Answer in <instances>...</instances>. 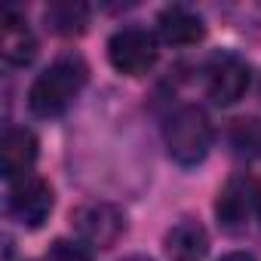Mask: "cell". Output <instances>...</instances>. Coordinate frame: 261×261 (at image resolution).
<instances>
[{
	"label": "cell",
	"instance_id": "1",
	"mask_svg": "<svg viewBox=\"0 0 261 261\" xmlns=\"http://www.w3.org/2000/svg\"><path fill=\"white\" fill-rule=\"evenodd\" d=\"M86 80H89V68H86L83 56L62 53L31 83V89H28V111L34 117H43V120L62 117L74 105V98L83 92Z\"/></svg>",
	"mask_w": 261,
	"mask_h": 261
},
{
	"label": "cell",
	"instance_id": "2",
	"mask_svg": "<svg viewBox=\"0 0 261 261\" xmlns=\"http://www.w3.org/2000/svg\"><path fill=\"white\" fill-rule=\"evenodd\" d=\"M163 139H166V151L178 166H197L206 160L209 148H212V123L206 117L203 108L197 105H181L172 111V117L166 120L163 129Z\"/></svg>",
	"mask_w": 261,
	"mask_h": 261
},
{
	"label": "cell",
	"instance_id": "3",
	"mask_svg": "<svg viewBox=\"0 0 261 261\" xmlns=\"http://www.w3.org/2000/svg\"><path fill=\"white\" fill-rule=\"evenodd\" d=\"M249 80H252L249 62L243 56L230 53V49H221V53L209 56V62L203 65V89L221 108L240 101L249 89Z\"/></svg>",
	"mask_w": 261,
	"mask_h": 261
},
{
	"label": "cell",
	"instance_id": "4",
	"mask_svg": "<svg viewBox=\"0 0 261 261\" xmlns=\"http://www.w3.org/2000/svg\"><path fill=\"white\" fill-rule=\"evenodd\" d=\"M71 227L89 249H111L126 230V218L114 203L86 200L71 212Z\"/></svg>",
	"mask_w": 261,
	"mask_h": 261
},
{
	"label": "cell",
	"instance_id": "5",
	"mask_svg": "<svg viewBox=\"0 0 261 261\" xmlns=\"http://www.w3.org/2000/svg\"><path fill=\"white\" fill-rule=\"evenodd\" d=\"M108 59H111L114 71H120L126 77H142L157 65V37L139 25L120 28L108 40Z\"/></svg>",
	"mask_w": 261,
	"mask_h": 261
},
{
	"label": "cell",
	"instance_id": "6",
	"mask_svg": "<svg viewBox=\"0 0 261 261\" xmlns=\"http://www.w3.org/2000/svg\"><path fill=\"white\" fill-rule=\"evenodd\" d=\"M53 212V188L37 178V175H25L19 181H10V191H7V215L28 227V230H37Z\"/></svg>",
	"mask_w": 261,
	"mask_h": 261
},
{
	"label": "cell",
	"instance_id": "7",
	"mask_svg": "<svg viewBox=\"0 0 261 261\" xmlns=\"http://www.w3.org/2000/svg\"><path fill=\"white\" fill-rule=\"evenodd\" d=\"M0 25H4V28H0V56H4V62L13 65V68L31 65L34 56H37V37L28 28L25 16L16 7H7Z\"/></svg>",
	"mask_w": 261,
	"mask_h": 261
},
{
	"label": "cell",
	"instance_id": "8",
	"mask_svg": "<svg viewBox=\"0 0 261 261\" xmlns=\"http://www.w3.org/2000/svg\"><path fill=\"white\" fill-rule=\"evenodd\" d=\"M255 188L246 181V178H230L221 191H218V200H215V215H218V224L230 233L243 230L246 221H249V212L255 206Z\"/></svg>",
	"mask_w": 261,
	"mask_h": 261
},
{
	"label": "cell",
	"instance_id": "9",
	"mask_svg": "<svg viewBox=\"0 0 261 261\" xmlns=\"http://www.w3.org/2000/svg\"><path fill=\"white\" fill-rule=\"evenodd\" d=\"M157 34L169 46H194V43L203 40L206 25L194 10H188L181 4H172V7H163L160 16H157Z\"/></svg>",
	"mask_w": 261,
	"mask_h": 261
},
{
	"label": "cell",
	"instance_id": "10",
	"mask_svg": "<svg viewBox=\"0 0 261 261\" xmlns=\"http://www.w3.org/2000/svg\"><path fill=\"white\" fill-rule=\"evenodd\" d=\"M4 178L7 181H19L25 175H31V166L37 160V136L25 126H13L4 136Z\"/></svg>",
	"mask_w": 261,
	"mask_h": 261
},
{
	"label": "cell",
	"instance_id": "11",
	"mask_svg": "<svg viewBox=\"0 0 261 261\" xmlns=\"http://www.w3.org/2000/svg\"><path fill=\"white\" fill-rule=\"evenodd\" d=\"M163 246L169 261H203L209 255V233L200 221H178L166 233Z\"/></svg>",
	"mask_w": 261,
	"mask_h": 261
},
{
	"label": "cell",
	"instance_id": "12",
	"mask_svg": "<svg viewBox=\"0 0 261 261\" xmlns=\"http://www.w3.org/2000/svg\"><path fill=\"white\" fill-rule=\"evenodd\" d=\"M43 19H46L49 31H56L62 37H77L89 25V7L80 4V0H56V4L46 7Z\"/></svg>",
	"mask_w": 261,
	"mask_h": 261
},
{
	"label": "cell",
	"instance_id": "13",
	"mask_svg": "<svg viewBox=\"0 0 261 261\" xmlns=\"http://www.w3.org/2000/svg\"><path fill=\"white\" fill-rule=\"evenodd\" d=\"M233 145L246 154L261 157V120H237L233 126Z\"/></svg>",
	"mask_w": 261,
	"mask_h": 261
},
{
	"label": "cell",
	"instance_id": "14",
	"mask_svg": "<svg viewBox=\"0 0 261 261\" xmlns=\"http://www.w3.org/2000/svg\"><path fill=\"white\" fill-rule=\"evenodd\" d=\"M43 261H92L89 252L80 243H68V240H56L49 246V252L43 255Z\"/></svg>",
	"mask_w": 261,
	"mask_h": 261
},
{
	"label": "cell",
	"instance_id": "15",
	"mask_svg": "<svg viewBox=\"0 0 261 261\" xmlns=\"http://www.w3.org/2000/svg\"><path fill=\"white\" fill-rule=\"evenodd\" d=\"M218 261H255V255H249V252H227Z\"/></svg>",
	"mask_w": 261,
	"mask_h": 261
},
{
	"label": "cell",
	"instance_id": "16",
	"mask_svg": "<svg viewBox=\"0 0 261 261\" xmlns=\"http://www.w3.org/2000/svg\"><path fill=\"white\" fill-rule=\"evenodd\" d=\"M123 261H154V258H148V255H129V258H123Z\"/></svg>",
	"mask_w": 261,
	"mask_h": 261
},
{
	"label": "cell",
	"instance_id": "17",
	"mask_svg": "<svg viewBox=\"0 0 261 261\" xmlns=\"http://www.w3.org/2000/svg\"><path fill=\"white\" fill-rule=\"evenodd\" d=\"M255 212H258V218H261V188H258V194H255Z\"/></svg>",
	"mask_w": 261,
	"mask_h": 261
}]
</instances>
